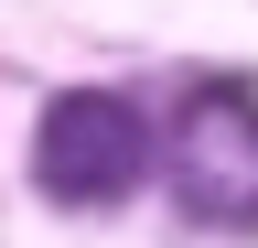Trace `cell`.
Instances as JSON below:
<instances>
[{
	"label": "cell",
	"mask_w": 258,
	"mask_h": 248,
	"mask_svg": "<svg viewBox=\"0 0 258 248\" xmlns=\"http://www.w3.org/2000/svg\"><path fill=\"white\" fill-rule=\"evenodd\" d=\"M140 173H151V119L129 97L76 86V97L43 108V130H32V183H43L54 205H118Z\"/></svg>",
	"instance_id": "6da1fadb"
},
{
	"label": "cell",
	"mask_w": 258,
	"mask_h": 248,
	"mask_svg": "<svg viewBox=\"0 0 258 248\" xmlns=\"http://www.w3.org/2000/svg\"><path fill=\"white\" fill-rule=\"evenodd\" d=\"M172 194L205 227H258V97L247 86H194L172 119Z\"/></svg>",
	"instance_id": "7a4b0ae2"
}]
</instances>
